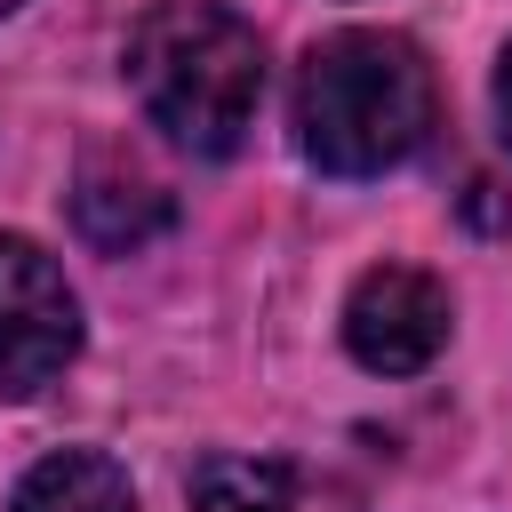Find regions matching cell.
I'll list each match as a JSON object with an SVG mask.
<instances>
[{
	"mask_svg": "<svg viewBox=\"0 0 512 512\" xmlns=\"http://www.w3.org/2000/svg\"><path fill=\"white\" fill-rule=\"evenodd\" d=\"M120 72L144 120L192 160L240 152L264 104V40L224 0H152L128 24Z\"/></svg>",
	"mask_w": 512,
	"mask_h": 512,
	"instance_id": "6da1fadb",
	"label": "cell"
},
{
	"mask_svg": "<svg viewBox=\"0 0 512 512\" xmlns=\"http://www.w3.org/2000/svg\"><path fill=\"white\" fill-rule=\"evenodd\" d=\"M432 136V64L400 32H328L296 72V144L320 176H384Z\"/></svg>",
	"mask_w": 512,
	"mask_h": 512,
	"instance_id": "7a4b0ae2",
	"label": "cell"
},
{
	"mask_svg": "<svg viewBox=\"0 0 512 512\" xmlns=\"http://www.w3.org/2000/svg\"><path fill=\"white\" fill-rule=\"evenodd\" d=\"M80 352V296L64 280V264L24 240L0 232V400H40Z\"/></svg>",
	"mask_w": 512,
	"mask_h": 512,
	"instance_id": "3957f363",
	"label": "cell"
},
{
	"mask_svg": "<svg viewBox=\"0 0 512 512\" xmlns=\"http://www.w3.org/2000/svg\"><path fill=\"white\" fill-rule=\"evenodd\" d=\"M456 312H448V288L416 264H368L344 296V344L360 368L376 376H416L440 360Z\"/></svg>",
	"mask_w": 512,
	"mask_h": 512,
	"instance_id": "277c9868",
	"label": "cell"
},
{
	"mask_svg": "<svg viewBox=\"0 0 512 512\" xmlns=\"http://www.w3.org/2000/svg\"><path fill=\"white\" fill-rule=\"evenodd\" d=\"M72 224H80L88 248H104V256H136L144 240H160V232L176 224V200H168L136 160H120V152H88L80 176H72Z\"/></svg>",
	"mask_w": 512,
	"mask_h": 512,
	"instance_id": "5b68a950",
	"label": "cell"
},
{
	"mask_svg": "<svg viewBox=\"0 0 512 512\" xmlns=\"http://www.w3.org/2000/svg\"><path fill=\"white\" fill-rule=\"evenodd\" d=\"M8 512H136V488H128V472H120L112 456H96V448H56V456H40V464L16 480Z\"/></svg>",
	"mask_w": 512,
	"mask_h": 512,
	"instance_id": "8992f818",
	"label": "cell"
},
{
	"mask_svg": "<svg viewBox=\"0 0 512 512\" xmlns=\"http://www.w3.org/2000/svg\"><path fill=\"white\" fill-rule=\"evenodd\" d=\"M192 512H296V472L280 456H200L192 464Z\"/></svg>",
	"mask_w": 512,
	"mask_h": 512,
	"instance_id": "52a82bcc",
	"label": "cell"
},
{
	"mask_svg": "<svg viewBox=\"0 0 512 512\" xmlns=\"http://www.w3.org/2000/svg\"><path fill=\"white\" fill-rule=\"evenodd\" d=\"M496 128H504V144H512V48H504V64H496Z\"/></svg>",
	"mask_w": 512,
	"mask_h": 512,
	"instance_id": "ba28073f",
	"label": "cell"
},
{
	"mask_svg": "<svg viewBox=\"0 0 512 512\" xmlns=\"http://www.w3.org/2000/svg\"><path fill=\"white\" fill-rule=\"evenodd\" d=\"M8 8H24V0H0V16H8Z\"/></svg>",
	"mask_w": 512,
	"mask_h": 512,
	"instance_id": "9c48e42d",
	"label": "cell"
}]
</instances>
